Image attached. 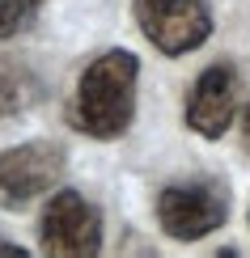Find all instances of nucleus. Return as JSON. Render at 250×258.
<instances>
[{
	"mask_svg": "<svg viewBox=\"0 0 250 258\" xmlns=\"http://www.w3.org/2000/svg\"><path fill=\"white\" fill-rule=\"evenodd\" d=\"M38 98V81L21 63H0V114H17Z\"/></svg>",
	"mask_w": 250,
	"mask_h": 258,
	"instance_id": "0eeeda50",
	"label": "nucleus"
},
{
	"mask_svg": "<svg viewBox=\"0 0 250 258\" xmlns=\"http://www.w3.org/2000/svg\"><path fill=\"white\" fill-rule=\"evenodd\" d=\"M42 254L51 258H93L102 250V216L77 190H60L47 199L38 220Z\"/></svg>",
	"mask_w": 250,
	"mask_h": 258,
	"instance_id": "7ed1b4c3",
	"label": "nucleus"
},
{
	"mask_svg": "<svg viewBox=\"0 0 250 258\" xmlns=\"http://www.w3.org/2000/svg\"><path fill=\"white\" fill-rule=\"evenodd\" d=\"M237 106H242V81L233 63H212L187 93V127L204 140H221L229 132Z\"/></svg>",
	"mask_w": 250,
	"mask_h": 258,
	"instance_id": "423d86ee",
	"label": "nucleus"
},
{
	"mask_svg": "<svg viewBox=\"0 0 250 258\" xmlns=\"http://www.w3.org/2000/svg\"><path fill=\"white\" fill-rule=\"evenodd\" d=\"M64 148L51 140H30L9 153H0V208L17 212L30 199L47 195L64 174Z\"/></svg>",
	"mask_w": 250,
	"mask_h": 258,
	"instance_id": "39448f33",
	"label": "nucleus"
},
{
	"mask_svg": "<svg viewBox=\"0 0 250 258\" xmlns=\"http://www.w3.org/2000/svg\"><path fill=\"white\" fill-rule=\"evenodd\" d=\"M26 250H17V245H9V241H0V258H21Z\"/></svg>",
	"mask_w": 250,
	"mask_h": 258,
	"instance_id": "9d476101",
	"label": "nucleus"
},
{
	"mask_svg": "<svg viewBox=\"0 0 250 258\" xmlns=\"http://www.w3.org/2000/svg\"><path fill=\"white\" fill-rule=\"evenodd\" d=\"M136 81H140V59L132 51H102L77 81L68 119L77 132L93 140H119L136 119Z\"/></svg>",
	"mask_w": 250,
	"mask_h": 258,
	"instance_id": "f257e3e1",
	"label": "nucleus"
},
{
	"mask_svg": "<svg viewBox=\"0 0 250 258\" xmlns=\"http://www.w3.org/2000/svg\"><path fill=\"white\" fill-rule=\"evenodd\" d=\"M42 0H0V38H17L34 26Z\"/></svg>",
	"mask_w": 250,
	"mask_h": 258,
	"instance_id": "6e6552de",
	"label": "nucleus"
},
{
	"mask_svg": "<svg viewBox=\"0 0 250 258\" xmlns=\"http://www.w3.org/2000/svg\"><path fill=\"white\" fill-rule=\"evenodd\" d=\"M229 220V190L221 182H174L157 195V224L174 241H199Z\"/></svg>",
	"mask_w": 250,
	"mask_h": 258,
	"instance_id": "f03ea898",
	"label": "nucleus"
},
{
	"mask_svg": "<svg viewBox=\"0 0 250 258\" xmlns=\"http://www.w3.org/2000/svg\"><path fill=\"white\" fill-rule=\"evenodd\" d=\"M144 38L161 55H187L204 47L212 34V5L208 0H132Z\"/></svg>",
	"mask_w": 250,
	"mask_h": 258,
	"instance_id": "20e7f679",
	"label": "nucleus"
},
{
	"mask_svg": "<svg viewBox=\"0 0 250 258\" xmlns=\"http://www.w3.org/2000/svg\"><path fill=\"white\" fill-rule=\"evenodd\" d=\"M242 144H246V153H250V106L242 110Z\"/></svg>",
	"mask_w": 250,
	"mask_h": 258,
	"instance_id": "1a4fd4ad",
	"label": "nucleus"
}]
</instances>
